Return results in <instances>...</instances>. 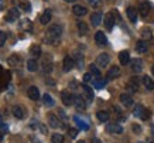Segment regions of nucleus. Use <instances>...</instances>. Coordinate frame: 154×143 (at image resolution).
Instances as JSON below:
<instances>
[{"instance_id":"1","label":"nucleus","mask_w":154,"mask_h":143,"mask_svg":"<svg viewBox=\"0 0 154 143\" xmlns=\"http://www.w3.org/2000/svg\"><path fill=\"white\" fill-rule=\"evenodd\" d=\"M61 34H62V27L60 24H52L50 26V28L47 30V36H45V43L48 44H57L58 40L61 38Z\"/></svg>"},{"instance_id":"2","label":"nucleus","mask_w":154,"mask_h":143,"mask_svg":"<svg viewBox=\"0 0 154 143\" xmlns=\"http://www.w3.org/2000/svg\"><path fill=\"white\" fill-rule=\"evenodd\" d=\"M133 115L136 116V118H140L141 120H147L150 118V111L147 109V108H144L143 105H136L134 106V111H133Z\"/></svg>"},{"instance_id":"3","label":"nucleus","mask_w":154,"mask_h":143,"mask_svg":"<svg viewBox=\"0 0 154 143\" xmlns=\"http://www.w3.org/2000/svg\"><path fill=\"white\" fill-rule=\"evenodd\" d=\"M109 61H110V57H109V54H106V52H102V54H99L98 58H96V65H98V67H102V68H105V67L109 64Z\"/></svg>"},{"instance_id":"4","label":"nucleus","mask_w":154,"mask_h":143,"mask_svg":"<svg viewBox=\"0 0 154 143\" xmlns=\"http://www.w3.org/2000/svg\"><path fill=\"white\" fill-rule=\"evenodd\" d=\"M106 130L109 133H113V135H120L123 133V128H122L119 123H107L106 125Z\"/></svg>"},{"instance_id":"5","label":"nucleus","mask_w":154,"mask_h":143,"mask_svg":"<svg viewBox=\"0 0 154 143\" xmlns=\"http://www.w3.org/2000/svg\"><path fill=\"white\" fill-rule=\"evenodd\" d=\"M20 17V11L16 7H13V9L9 10V13L6 14V21H9V23H13V21H16V20Z\"/></svg>"},{"instance_id":"6","label":"nucleus","mask_w":154,"mask_h":143,"mask_svg":"<svg viewBox=\"0 0 154 143\" xmlns=\"http://www.w3.org/2000/svg\"><path fill=\"white\" fill-rule=\"evenodd\" d=\"M82 92H84V98L86 99L88 102H92L94 101V91H92V88L88 87V85H82Z\"/></svg>"},{"instance_id":"7","label":"nucleus","mask_w":154,"mask_h":143,"mask_svg":"<svg viewBox=\"0 0 154 143\" xmlns=\"http://www.w3.org/2000/svg\"><path fill=\"white\" fill-rule=\"evenodd\" d=\"M61 99L64 102V105H66V106H71L74 103V95H71V94L66 92V91H62V92H61Z\"/></svg>"},{"instance_id":"8","label":"nucleus","mask_w":154,"mask_h":143,"mask_svg":"<svg viewBox=\"0 0 154 143\" xmlns=\"http://www.w3.org/2000/svg\"><path fill=\"white\" fill-rule=\"evenodd\" d=\"M139 13L141 17H147L150 13V3L149 2H141L139 6Z\"/></svg>"},{"instance_id":"9","label":"nucleus","mask_w":154,"mask_h":143,"mask_svg":"<svg viewBox=\"0 0 154 143\" xmlns=\"http://www.w3.org/2000/svg\"><path fill=\"white\" fill-rule=\"evenodd\" d=\"M74 105L78 108V109H85L86 108V102H85V98L81 97V95H74Z\"/></svg>"},{"instance_id":"10","label":"nucleus","mask_w":154,"mask_h":143,"mask_svg":"<svg viewBox=\"0 0 154 143\" xmlns=\"http://www.w3.org/2000/svg\"><path fill=\"white\" fill-rule=\"evenodd\" d=\"M136 50L137 52H140V54H144L149 51V43L146 41V40H139L137 44H136Z\"/></svg>"},{"instance_id":"11","label":"nucleus","mask_w":154,"mask_h":143,"mask_svg":"<svg viewBox=\"0 0 154 143\" xmlns=\"http://www.w3.org/2000/svg\"><path fill=\"white\" fill-rule=\"evenodd\" d=\"M27 95L30 99H33V101H38L40 99V91H38L37 87H30L27 89Z\"/></svg>"},{"instance_id":"12","label":"nucleus","mask_w":154,"mask_h":143,"mask_svg":"<svg viewBox=\"0 0 154 143\" xmlns=\"http://www.w3.org/2000/svg\"><path fill=\"white\" fill-rule=\"evenodd\" d=\"M48 123H50V126L54 128V129H58V128H62V126H64L55 115H48Z\"/></svg>"},{"instance_id":"13","label":"nucleus","mask_w":154,"mask_h":143,"mask_svg":"<svg viewBox=\"0 0 154 143\" xmlns=\"http://www.w3.org/2000/svg\"><path fill=\"white\" fill-rule=\"evenodd\" d=\"M137 88H139V79L137 77H133V78L127 82V91H130L131 94L137 92Z\"/></svg>"},{"instance_id":"14","label":"nucleus","mask_w":154,"mask_h":143,"mask_svg":"<svg viewBox=\"0 0 154 143\" xmlns=\"http://www.w3.org/2000/svg\"><path fill=\"white\" fill-rule=\"evenodd\" d=\"M7 64H9L10 67L19 68L20 65L23 64V61H21V58H20L19 56H11V57H9V60H7Z\"/></svg>"},{"instance_id":"15","label":"nucleus","mask_w":154,"mask_h":143,"mask_svg":"<svg viewBox=\"0 0 154 143\" xmlns=\"http://www.w3.org/2000/svg\"><path fill=\"white\" fill-rule=\"evenodd\" d=\"M103 23H105V26H106L107 30H112L113 26H115V17H113V14L112 13H107L106 16H105Z\"/></svg>"},{"instance_id":"16","label":"nucleus","mask_w":154,"mask_h":143,"mask_svg":"<svg viewBox=\"0 0 154 143\" xmlns=\"http://www.w3.org/2000/svg\"><path fill=\"white\" fill-rule=\"evenodd\" d=\"M74 65H75L74 58H71L69 56H66L65 58H64V71H65V72L71 71V69L74 68Z\"/></svg>"},{"instance_id":"17","label":"nucleus","mask_w":154,"mask_h":143,"mask_svg":"<svg viewBox=\"0 0 154 143\" xmlns=\"http://www.w3.org/2000/svg\"><path fill=\"white\" fill-rule=\"evenodd\" d=\"M95 41L98 43L99 46H106L107 38H106V36L103 34V31H98L96 34H95Z\"/></svg>"},{"instance_id":"18","label":"nucleus","mask_w":154,"mask_h":143,"mask_svg":"<svg viewBox=\"0 0 154 143\" xmlns=\"http://www.w3.org/2000/svg\"><path fill=\"white\" fill-rule=\"evenodd\" d=\"M126 14L131 23H136V21H137V10H136L134 7H127Z\"/></svg>"},{"instance_id":"19","label":"nucleus","mask_w":154,"mask_h":143,"mask_svg":"<svg viewBox=\"0 0 154 143\" xmlns=\"http://www.w3.org/2000/svg\"><path fill=\"white\" fill-rule=\"evenodd\" d=\"M74 120H75V123H76V126H78L81 130H88L89 129V125L86 123L84 119H81L79 116H74Z\"/></svg>"},{"instance_id":"20","label":"nucleus","mask_w":154,"mask_h":143,"mask_svg":"<svg viewBox=\"0 0 154 143\" xmlns=\"http://www.w3.org/2000/svg\"><path fill=\"white\" fill-rule=\"evenodd\" d=\"M119 75H120V68H119V67H116V65H115V67H112V68L107 71V78H109V79H115V78H117Z\"/></svg>"},{"instance_id":"21","label":"nucleus","mask_w":154,"mask_h":143,"mask_svg":"<svg viewBox=\"0 0 154 143\" xmlns=\"http://www.w3.org/2000/svg\"><path fill=\"white\" fill-rule=\"evenodd\" d=\"M119 61H120L122 65L129 64V61H130V54H129V51H122L120 54H119Z\"/></svg>"},{"instance_id":"22","label":"nucleus","mask_w":154,"mask_h":143,"mask_svg":"<svg viewBox=\"0 0 154 143\" xmlns=\"http://www.w3.org/2000/svg\"><path fill=\"white\" fill-rule=\"evenodd\" d=\"M72 11H74L75 16H78V17H81V16H85L88 10L85 9L84 6H81V5H75L74 7H72Z\"/></svg>"},{"instance_id":"23","label":"nucleus","mask_w":154,"mask_h":143,"mask_svg":"<svg viewBox=\"0 0 154 143\" xmlns=\"http://www.w3.org/2000/svg\"><path fill=\"white\" fill-rule=\"evenodd\" d=\"M143 84H144V87L147 91H153L154 89V81L150 78L149 75H144V77H143Z\"/></svg>"},{"instance_id":"24","label":"nucleus","mask_w":154,"mask_h":143,"mask_svg":"<svg viewBox=\"0 0 154 143\" xmlns=\"http://www.w3.org/2000/svg\"><path fill=\"white\" fill-rule=\"evenodd\" d=\"M11 113H13V116H16L17 119H23L24 118V109L21 106H13Z\"/></svg>"},{"instance_id":"25","label":"nucleus","mask_w":154,"mask_h":143,"mask_svg":"<svg viewBox=\"0 0 154 143\" xmlns=\"http://www.w3.org/2000/svg\"><path fill=\"white\" fill-rule=\"evenodd\" d=\"M120 102L123 103L125 106H131L133 105V99L129 94H122L120 95Z\"/></svg>"},{"instance_id":"26","label":"nucleus","mask_w":154,"mask_h":143,"mask_svg":"<svg viewBox=\"0 0 154 143\" xmlns=\"http://www.w3.org/2000/svg\"><path fill=\"white\" fill-rule=\"evenodd\" d=\"M20 27L23 28L24 31H31V30H33V23H31V20L24 19V20H21V23H20Z\"/></svg>"},{"instance_id":"27","label":"nucleus","mask_w":154,"mask_h":143,"mask_svg":"<svg viewBox=\"0 0 154 143\" xmlns=\"http://www.w3.org/2000/svg\"><path fill=\"white\" fill-rule=\"evenodd\" d=\"M141 68H143V62H141V60L136 58V60L131 61V69H133L134 72H140Z\"/></svg>"},{"instance_id":"28","label":"nucleus","mask_w":154,"mask_h":143,"mask_svg":"<svg viewBox=\"0 0 154 143\" xmlns=\"http://www.w3.org/2000/svg\"><path fill=\"white\" fill-rule=\"evenodd\" d=\"M74 61H75V65H76L79 69L84 68V56H82V54L76 52V54H75V57H74Z\"/></svg>"},{"instance_id":"29","label":"nucleus","mask_w":154,"mask_h":143,"mask_svg":"<svg viewBox=\"0 0 154 143\" xmlns=\"http://www.w3.org/2000/svg\"><path fill=\"white\" fill-rule=\"evenodd\" d=\"M91 23H92V26H99V24L102 23V14L94 13L91 16Z\"/></svg>"},{"instance_id":"30","label":"nucleus","mask_w":154,"mask_h":143,"mask_svg":"<svg viewBox=\"0 0 154 143\" xmlns=\"http://www.w3.org/2000/svg\"><path fill=\"white\" fill-rule=\"evenodd\" d=\"M50 20H51V11H50V10H45V11L42 13V16L40 17V23L47 24V23H50Z\"/></svg>"},{"instance_id":"31","label":"nucleus","mask_w":154,"mask_h":143,"mask_svg":"<svg viewBox=\"0 0 154 143\" xmlns=\"http://www.w3.org/2000/svg\"><path fill=\"white\" fill-rule=\"evenodd\" d=\"M42 102H44V105L45 106H54L55 105V101L52 99V97L50 94H45L44 97H42Z\"/></svg>"},{"instance_id":"32","label":"nucleus","mask_w":154,"mask_h":143,"mask_svg":"<svg viewBox=\"0 0 154 143\" xmlns=\"http://www.w3.org/2000/svg\"><path fill=\"white\" fill-rule=\"evenodd\" d=\"M27 69L31 71V72H35L38 69V62L35 60H28L27 61Z\"/></svg>"},{"instance_id":"33","label":"nucleus","mask_w":154,"mask_h":143,"mask_svg":"<svg viewBox=\"0 0 154 143\" xmlns=\"http://www.w3.org/2000/svg\"><path fill=\"white\" fill-rule=\"evenodd\" d=\"M30 54L34 56L35 58H38V57L41 56V48H40V46H31L30 47Z\"/></svg>"},{"instance_id":"34","label":"nucleus","mask_w":154,"mask_h":143,"mask_svg":"<svg viewBox=\"0 0 154 143\" xmlns=\"http://www.w3.org/2000/svg\"><path fill=\"white\" fill-rule=\"evenodd\" d=\"M78 31H79L81 36H85V34L89 31V28H88V26H86L84 21H79V23H78Z\"/></svg>"},{"instance_id":"35","label":"nucleus","mask_w":154,"mask_h":143,"mask_svg":"<svg viewBox=\"0 0 154 143\" xmlns=\"http://www.w3.org/2000/svg\"><path fill=\"white\" fill-rule=\"evenodd\" d=\"M106 85V79H100V78H95L94 79V87L96 89H102Z\"/></svg>"},{"instance_id":"36","label":"nucleus","mask_w":154,"mask_h":143,"mask_svg":"<svg viewBox=\"0 0 154 143\" xmlns=\"http://www.w3.org/2000/svg\"><path fill=\"white\" fill-rule=\"evenodd\" d=\"M96 116H98V119L100 120V122H107V120H109V113H107L106 111H99L98 113H96Z\"/></svg>"},{"instance_id":"37","label":"nucleus","mask_w":154,"mask_h":143,"mask_svg":"<svg viewBox=\"0 0 154 143\" xmlns=\"http://www.w3.org/2000/svg\"><path fill=\"white\" fill-rule=\"evenodd\" d=\"M51 143H64V136L61 133H54L51 136Z\"/></svg>"},{"instance_id":"38","label":"nucleus","mask_w":154,"mask_h":143,"mask_svg":"<svg viewBox=\"0 0 154 143\" xmlns=\"http://www.w3.org/2000/svg\"><path fill=\"white\" fill-rule=\"evenodd\" d=\"M89 71H91V74H92V75H95L96 78H99V77H100V71H99L98 65L92 64V65H91V67H89Z\"/></svg>"},{"instance_id":"39","label":"nucleus","mask_w":154,"mask_h":143,"mask_svg":"<svg viewBox=\"0 0 154 143\" xmlns=\"http://www.w3.org/2000/svg\"><path fill=\"white\" fill-rule=\"evenodd\" d=\"M51 69H52V65H51V61L50 62H47V61H44V64H42V71L44 72H51Z\"/></svg>"},{"instance_id":"40","label":"nucleus","mask_w":154,"mask_h":143,"mask_svg":"<svg viewBox=\"0 0 154 143\" xmlns=\"http://www.w3.org/2000/svg\"><path fill=\"white\" fill-rule=\"evenodd\" d=\"M141 36H143L144 40H151V37H153V34H151V31H150L149 28H144L143 33H141Z\"/></svg>"},{"instance_id":"41","label":"nucleus","mask_w":154,"mask_h":143,"mask_svg":"<svg viewBox=\"0 0 154 143\" xmlns=\"http://www.w3.org/2000/svg\"><path fill=\"white\" fill-rule=\"evenodd\" d=\"M6 40H7V34L5 31L0 30V47H3L6 44Z\"/></svg>"},{"instance_id":"42","label":"nucleus","mask_w":154,"mask_h":143,"mask_svg":"<svg viewBox=\"0 0 154 143\" xmlns=\"http://www.w3.org/2000/svg\"><path fill=\"white\" fill-rule=\"evenodd\" d=\"M0 129H2V132H3V133H7V132H9V126H7V125L2 120V118H0Z\"/></svg>"},{"instance_id":"43","label":"nucleus","mask_w":154,"mask_h":143,"mask_svg":"<svg viewBox=\"0 0 154 143\" xmlns=\"http://www.w3.org/2000/svg\"><path fill=\"white\" fill-rule=\"evenodd\" d=\"M68 135H69V138L75 139L76 136H78V130H76V129H72V128H71V129L68 130Z\"/></svg>"},{"instance_id":"44","label":"nucleus","mask_w":154,"mask_h":143,"mask_svg":"<svg viewBox=\"0 0 154 143\" xmlns=\"http://www.w3.org/2000/svg\"><path fill=\"white\" fill-rule=\"evenodd\" d=\"M102 3V0H89V5L92 6V7H99Z\"/></svg>"},{"instance_id":"45","label":"nucleus","mask_w":154,"mask_h":143,"mask_svg":"<svg viewBox=\"0 0 154 143\" xmlns=\"http://www.w3.org/2000/svg\"><path fill=\"white\" fill-rule=\"evenodd\" d=\"M58 115H60V118H62V120H64V122H66V120H68V116H66V113L62 111V109H58Z\"/></svg>"},{"instance_id":"46","label":"nucleus","mask_w":154,"mask_h":143,"mask_svg":"<svg viewBox=\"0 0 154 143\" xmlns=\"http://www.w3.org/2000/svg\"><path fill=\"white\" fill-rule=\"evenodd\" d=\"M30 128H31V129H37V128H40V125H38V120H37V119H33V120H31V123H30Z\"/></svg>"},{"instance_id":"47","label":"nucleus","mask_w":154,"mask_h":143,"mask_svg":"<svg viewBox=\"0 0 154 143\" xmlns=\"http://www.w3.org/2000/svg\"><path fill=\"white\" fill-rule=\"evenodd\" d=\"M21 7H23L26 11H30V10H31V6H30V3H27V2H23V3H21Z\"/></svg>"},{"instance_id":"48","label":"nucleus","mask_w":154,"mask_h":143,"mask_svg":"<svg viewBox=\"0 0 154 143\" xmlns=\"http://www.w3.org/2000/svg\"><path fill=\"white\" fill-rule=\"evenodd\" d=\"M131 129H133V132H134V133H140V132H141V128L139 126V125H133V126H131Z\"/></svg>"},{"instance_id":"49","label":"nucleus","mask_w":154,"mask_h":143,"mask_svg":"<svg viewBox=\"0 0 154 143\" xmlns=\"http://www.w3.org/2000/svg\"><path fill=\"white\" fill-rule=\"evenodd\" d=\"M84 81H85V82H89V81H92V74H91V72L85 74V75H84Z\"/></svg>"},{"instance_id":"50","label":"nucleus","mask_w":154,"mask_h":143,"mask_svg":"<svg viewBox=\"0 0 154 143\" xmlns=\"http://www.w3.org/2000/svg\"><path fill=\"white\" fill-rule=\"evenodd\" d=\"M113 111H115V113H116L117 116H120V115H122V111L119 109V108H117V106H113Z\"/></svg>"},{"instance_id":"51","label":"nucleus","mask_w":154,"mask_h":143,"mask_svg":"<svg viewBox=\"0 0 154 143\" xmlns=\"http://www.w3.org/2000/svg\"><path fill=\"white\" fill-rule=\"evenodd\" d=\"M40 130H41L42 133H47V128H45L44 125H40Z\"/></svg>"},{"instance_id":"52","label":"nucleus","mask_w":154,"mask_h":143,"mask_svg":"<svg viewBox=\"0 0 154 143\" xmlns=\"http://www.w3.org/2000/svg\"><path fill=\"white\" fill-rule=\"evenodd\" d=\"M5 9V0H0V10Z\"/></svg>"},{"instance_id":"53","label":"nucleus","mask_w":154,"mask_h":143,"mask_svg":"<svg viewBox=\"0 0 154 143\" xmlns=\"http://www.w3.org/2000/svg\"><path fill=\"white\" fill-rule=\"evenodd\" d=\"M31 140H33V143H40V140H38L37 138H34V136L31 138Z\"/></svg>"},{"instance_id":"54","label":"nucleus","mask_w":154,"mask_h":143,"mask_svg":"<svg viewBox=\"0 0 154 143\" xmlns=\"http://www.w3.org/2000/svg\"><path fill=\"white\" fill-rule=\"evenodd\" d=\"M45 82H47V84H50V85H54V81H51V79H47Z\"/></svg>"},{"instance_id":"55","label":"nucleus","mask_w":154,"mask_h":143,"mask_svg":"<svg viewBox=\"0 0 154 143\" xmlns=\"http://www.w3.org/2000/svg\"><path fill=\"white\" fill-rule=\"evenodd\" d=\"M3 140V132H2V129H0V142Z\"/></svg>"},{"instance_id":"56","label":"nucleus","mask_w":154,"mask_h":143,"mask_svg":"<svg viewBox=\"0 0 154 143\" xmlns=\"http://www.w3.org/2000/svg\"><path fill=\"white\" fill-rule=\"evenodd\" d=\"M92 142H94V143H100V142H99V140H98V139H95V138L92 139Z\"/></svg>"},{"instance_id":"57","label":"nucleus","mask_w":154,"mask_h":143,"mask_svg":"<svg viewBox=\"0 0 154 143\" xmlns=\"http://www.w3.org/2000/svg\"><path fill=\"white\" fill-rule=\"evenodd\" d=\"M64 2H68V3H72V2H75V0H64Z\"/></svg>"},{"instance_id":"58","label":"nucleus","mask_w":154,"mask_h":143,"mask_svg":"<svg viewBox=\"0 0 154 143\" xmlns=\"http://www.w3.org/2000/svg\"><path fill=\"white\" fill-rule=\"evenodd\" d=\"M151 72H153V75H154V65L151 67Z\"/></svg>"},{"instance_id":"59","label":"nucleus","mask_w":154,"mask_h":143,"mask_svg":"<svg viewBox=\"0 0 154 143\" xmlns=\"http://www.w3.org/2000/svg\"><path fill=\"white\" fill-rule=\"evenodd\" d=\"M78 143H85V142H84V140H81V142H78Z\"/></svg>"},{"instance_id":"60","label":"nucleus","mask_w":154,"mask_h":143,"mask_svg":"<svg viewBox=\"0 0 154 143\" xmlns=\"http://www.w3.org/2000/svg\"><path fill=\"white\" fill-rule=\"evenodd\" d=\"M153 132H154V126H153Z\"/></svg>"},{"instance_id":"61","label":"nucleus","mask_w":154,"mask_h":143,"mask_svg":"<svg viewBox=\"0 0 154 143\" xmlns=\"http://www.w3.org/2000/svg\"><path fill=\"white\" fill-rule=\"evenodd\" d=\"M139 143H143V142H139Z\"/></svg>"},{"instance_id":"62","label":"nucleus","mask_w":154,"mask_h":143,"mask_svg":"<svg viewBox=\"0 0 154 143\" xmlns=\"http://www.w3.org/2000/svg\"><path fill=\"white\" fill-rule=\"evenodd\" d=\"M151 143H153V142H151Z\"/></svg>"}]
</instances>
